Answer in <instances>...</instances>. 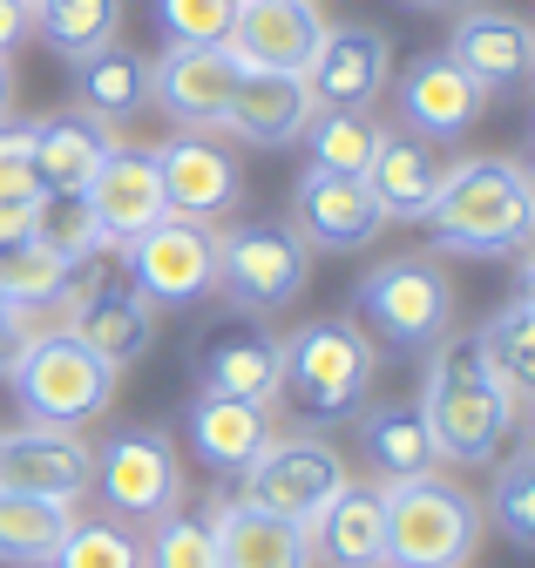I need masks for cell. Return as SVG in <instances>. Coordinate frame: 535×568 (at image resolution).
I'll use <instances>...</instances> for the list:
<instances>
[{
	"instance_id": "1",
	"label": "cell",
	"mask_w": 535,
	"mask_h": 568,
	"mask_svg": "<svg viewBox=\"0 0 535 568\" xmlns=\"http://www.w3.org/2000/svg\"><path fill=\"white\" fill-rule=\"evenodd\" d=\"M427 237L454 257H522L535 237V190L528 170L508 156L447 163L441 196L427 203Z\"/></svg>"
},
{
	"instance_id": "2",
	"label": "cell",
	"mask_w": 535,
	"mask_h": 568,
	"mask_svg": "<svg viewBox=\"0 0 535 568\" xmlns=\"http://www.w3.org/2000/svg\"><path fill=\"white\" fill-rule=\"evenodd\" d=\"M414 399H421V413L434 426L441 460H461V467H488L515 440V426H522L508 393L482 373L475 332H447V338L427 345V373H421Z\"/></svg>"
},
{
	"instance_id": "3",
	"label": "cell",
	"mask_w": 535,
	"mask_h": 568,
	"mask_svg": "<svg viewBox=\"0 0 535 568\" xmlns=\"http://www.w3.org/2000/svg\"><path fill=\"white\" fill-rule=\"evenodd\" d=\"M373 338L346 318V312H332V318H305L299 332L279 338V393L312 419V426H340L353 419L366 399H373Z\"/></svg>"
},
{
	"instance_id": "4",
	"label": "cell",
	"mask_w": 535,
	"mask_h": 568,
	"mask_svg": "<svg viewBox=\"0 0 535 568\" xmlns=\"http://www.w3.org/2000/svg\"><path fill=\"white\" fill-rule=\"evenodd\" d=\"M386 494V568H467L482 541V501L447 474L380 480Z\"/></svg>"
},
{
	"instance_id": "5",
	"label": "cell",
	"mask_w": 535,
	"mask_h": 568,
	"mask_svg": "<svg viewBox=\"0 0 535 568\" xmlns=\"http://www.w3.org/2000/svg\"><path fill=\"white\" fill-rule=\"evenodd\" d=\"M8 386H14V399H21V413L34 426H95L115 406V366H102L69 332L21 338L14 366H8Z\"/></svg>"
},
{
	"instance_id": "6",
	"label": "cell",
	"mask_w": 535,
	"mask_h": 568,
	"mask_svg": "<svg viewBox=\"0 0 535 568\" xmlns=\"http://www.w3.org/2000/svg\"><path fill=\"white\" fill-rule=\"evenodd\" d=\"M305 284H312V251H305V237L292 224L244 217V224L218 231V284H211V292L231 312L272 318V312L305 298Z\"/></svg>"
},
{
	"instance_id": "7",
	"label": "cell",
	"mask_w": 535,
	"mask_h": 568,
	"mask_svg": "<svg viewBox=\"0 0 535 568\" xmlns=\"http://www.w3.org/2000/svg\"><path fill=\"white\" fill-rule=\"evenodd\" d=\"M360 332H380L386 345L427 352L434 338L454 332V284L434 257H386L373 271H360L353 284V312Z\"/></svg>"
},
{
	"instance_id": "8",
	"label": "cell",
	"mask_w": 535,
	"mask_h": 568,
	"mask_svg": "<svg viewBox=\"0 0 535 568\" xmlns=\"http://www.w3.org/2000/svg\"><path fill=\"white\" fill-rule=\"evenodd\" d=\"M89 494H102L109 521H163L170 508H183V467H176V447L163 426H122V434H109L95 447V480Z\"/></svg>"
},
{
	"instance_id": "9",
	"label": "cell",
	"mask_w": 535,
	"mask_h": 568,
	"mask_svg": "<svg viewBox=\"0 0 535 568\" xmlns=\"http://www.w3.org/2000/svg\"><path fill=\"white\" fill-rule=\"evenodd\" d=\"M122 284L143 292L157 312L163 305H196L211 298L218 284V231L211 224H190V217H157L150 231L122 237Z\"/></svg>"
},
{
	"instance_id": "10",
	"label": "cell",
	"mask_w": 535,
	"mask_h": 568,
	"mask_svg": "<svg viewBox=\"0 0 535 568\" xmlns=\"http://www.w3.org/2000/svg\"><path fill=\"white\" fill-rule=\"evenodd\" d=\"M340 480H346V460L332 454L325 440H272L238 474V501L279 515V521L312 528L325 515V501L340 494Z\"/></svg>"
},
{
	"instance_id": "11",
	"label": "cell",
	"mask_w": 535,
	"mask_h": 568,
	"mask_svg": "<svg viewBox=\"0 0 535 568\" xmlns=\"http://www.w3.org/2000/svg\"><path fill=\"white\" fill-rule=\"evenodd\" d=\"M54 332H69L75 345H89L102 366H137L157 345V305L143 292H129L122 277H75L69 298H61Z\"/></svg>"
},
{
	"instance_id": "12",
	"label": "cell",
	"mask_w": 535,
	"mask_h": 568,
	"mask_svg": "<svg viewBox=\"0 0 535 568\" xmlns=\"http://www.w3.org/2000/svg\"><path fill=\"white\" fill-rule=\"evenodd\" d=\"M95 480V440L82 426H14L0 434V487L8 494H41V501L82 508Z\"/></svg>"
},
{
	"instance_id": "13",
	"label": "cell",
	"mask_w": 535,
	"mask_h": 568,
	"mask_svg": "<svg viewBox=\"0 0 535 568\" xmlns=\"http://www.w3.org/2000/svg\"><path fill=\"white\" fill-rule=\"evenodd\" d=\"M157 156V183H163V210L170 217H190V224H218L224 210H238L244 196V163L211 142L204 129H176Z\"/></svg>"
},
{
	"instance_id": "14",
	"label": "cell",
	"mask_w": 535,
	"mask_h": 568,
	"mask_svg": "<svg viewBox=\"0 0 535 568\" xmlns=\"http://www.w3.org/2000/svg\"><path fill=\"white\" fill-rule=\"evenodd\" d=\"M441 54H447L488 102H495V95H522L528 75H535V34H528V21L508 14V8H467V14L454 21V34H447Z\"/></svg>"
},
{
	"instance_id": "15",
	"label": "cell",
	"mask_w": 535,
	"mask_h": 568,
	"mask_svg": "<svg viewBox=\"0 0 535 568\" xmlns=\"http://www.w3.org/2000/svg\"><path fill=\"white\" fill-rule=\"evenodd\" d=\"M393 82V41L380 28H325L312 61H305V95L312 109H373L380 89Z\"/></svg>"
},
{
	"instance_id": "16",
	"label": "cell",
	"mask_w": 535,
	"mask_h": 568,
	"mask_svg": "<svg viewBox=\"0 0 535 568\" xmlns=\"http://www.w3.org/2000/svg\"><path fill=\"white\" fill-rule=\"evenodd\" d=\"M292 231L305 237V251H366L386 231V217H380L366 176L305 170L292 190Z\"/></svg>"
},
{
	"instance_id": "17",
	"label": "cell",
	"mask_w": 535,
	"mask_h": 568,
	"mask_svg": "<svg viewBox=\"0 0 535 568\" xmlns=\"http://www.w3.org/2000/svg\"><path fill=\"white\" fill-rule=\"evenodd\" d=\"M238 54L231 48H163L150 61V102L176 129H224V102L238 89Z\"/></svg>"
},
{
	"instance_id": "18",
	"label": "cell",
	"mask_w": 535,
	"mask_h": 568,
	"mask_svg": "<svg viewBox=\"0 0 535 568\" xmlns=\"http://www.w3.org/2000/svg\"><path fill=\"white\" fill-rule=\"evenodd\" d=\"M319 34H325L319 0H238L224 48L238 54V68H279V75H305Z\"/></svg>"
},
{
	"instance_id": "19",
	"label": "cell",
	"mask_w": 535,
	"mask_h": 568,
	"mask_svg": "<svg viewBox=\"0 0 535 568\" xmlns=\"http://www.w3.org/2000/svg\"><path fill=\"white\" fill-rule=\"evenodd\" d=\"M183 440H190V454L204 460L211 474L238 480L264 447L279 440V426H272V406L238 399V393H204V386H196V399H190V413H183Z\"/></svg>"
},
{
	"instance_id": "20",
	"label": "cell",
	"mask_w": 535,
	"mask_h": 568,
	"mask_svg": "<svg viewBox=\"0 0 535 568\" xmlns=\"http://www.w3.org/2000/svg\"><path fill=\"white\" fill-rule=\"evenodd\" d=\"M360 176H366V190H373L386 224L393 217L414 224V217H427V203L441 196L447 163H441V142H427L414 129H380V142H373V156H366Z\"/></svg>"
},
{
	"instance_id": "21",
	"label": "cell",
	"mask_w": 535,
	"mask_h": 568,
	"mask_svg": "<svg viewBox=\"0 0 535 568\" xmlns=\"http://www.w3.org/2000/svg\"><path fill=\"white\" fill-rule=\"evenodd\" d=\"M393 95H400L407 129L427 135V142H454V135H467V129L488 115V95L467 82L447 54H414L407 68H400V89Z\"/></svg>"
},
{
	"instance_id": "22",
	"label": "cell",
	"mask_w": 535,
	"mask_h": 568,
	"mask_svg": "<svg viewBox=\"0 0 535 568\" xmlns=\"http://www.w3.org/2000/svg\"><path fill=\"white\" fill-rule=\"evenodd\" d=\"M82 203H89L102 244H122V237L150 231L157 217H170V210H163V183H157V156L150 150H122V142L102 156V170L89 176Z\"/></svg>"
},
{
	"instance_id": "23",
	"label": "cell",
	"mask_w": 535,
	"mask_h": 568,
	"mask_svg": "<svg viewBox=\"0 0 535 568\" xmlns=\"http://www.w3.org/2000/svg\"><path fill=\"white\" fill-rule=\"evenodd\" d=\"M312 122V95L305 75H279V68H244L231 102H224V129L251 150H292Z\"/></svg>"
},
{
	"instance_id": "24",
	"label": "cell",
	"mask_w": 535,
	"mask_h": 568,
	"mask_svg": "<svg viewBox=\"0 0 535 568\" xmlns=\"http://www.w3.org/2000/svg\"><path fill=\"white\" fill-rule=\"evenodd\" d=\"M312 561L325 568H386V494L380 480H340V494L325 501V515L305 528Z\"/></svg>"
},
{
	"instance_id": "25",
	"label": "cell",
	"mask_w": 535,
	"mask_h": 568,
	"mask_svg": "<svg viewBox=\"0 0 535 568\" xmlns=\"http://www.w3.org/2000/svg\"><path fill=\"white\" fill-rule=\"evenodd\" d=\"M353 419H360V454L380 480H414V474L441 467V447H434V426H427L421 399H366Z\"/></svg>"
},
{
	"instance_id": "26",
	"label": "cell",
	"mask_w": 535,
	"mask_h": 568,
	"mask_svg": "<svg viewBox=\"0 0 535 568\" xmlns=\"http://www.w3.org/2000/svg\"><path fill=\"white\" fill-rule=\"evenodd\" d=\"M211 535H218V568H312V535L251 501H224L211 515Z\"/></svg>"
},
{
	"instance_id": "27",
	"label": "cell",
	"mask_w": 535,
	"mask_h": 568,
	"mask_svg": "<svg viewBox=\"0 0 535 568\" xmlns=\"http://www.w3.org/2000/svg\"><path fill=\"white\" fill-rule=\"evenodd\" d=\"M34 129V170H41V196H82L89 176L102 170V156L115 150L109 129L95 115H41L28 122Z\"/></svg>"
},
{
	"instance_id": "28",
	"label": "cell",
	"mask_w": 535,
	"mask_h": 568,
	"mask_svg": "<svg viewBox=\"0 0 535 568\" xmlns=\"http://www.w3.org/2000/svg\"><path fill=\"white\" fill-rule=\"evenodd\" d=\"M69 284H75V264L69 257H54L41 237H21L0 251V305H8V318L34 338L48 312H61V298H69Z\"/></svg>"
},
{
	"instance_id": "29",
	"label": "cell",
	"mask_w": 535,
	"mask_h": 568,
	"mask_svg": "<svg viewBox=\"0 0 535 568\" xmlns=\"http://www.w3.org/2000/svg\"><path fill=\"white\" fill-rule=\"evenodd\" d=\"M196 386L272 406L279 399V338L272 332H218V338H204V352H196Z\"/></svg>"
},
{
	"instance_id": "30",
	"label": "cell",
	"mask_w": 535,
	"mask_h": 568,
	"mask_svg": "<svg viewBox=\"0 0 535 568\" xmlns=\"http://www.w3.org/2000/svg\"><path fill=\"white\" fill-rule=\"evenodd\" d=\"M475 352H482V373L508 393V406L528 413V399H535V298L515 292V298L475 332Z\"/></svg>"
},
{
	"instance_id": "31",
	"label": "cell",
	"mask_w": 535,
	"mask_h": 568,
	"mask_svg": "<svg viewBox=\"0 0 535 568\" xmlns=\"http://www.w3.org/2000/svg\"><path fill=\"white\" fill-rule=\"evenodd\" d=\"M75 102L95 122H129L150 109V61L129 48H95L75 61Z\"/></svg>"
},
{
	"instance_id": "32",
	"label": "cell",
	"mask_w": 535,
	"mask_h": 568,
	"mask_svg": "<svg viewBox=\"0 0 535 568\" xmlns=\"http://www.w3.org/2000/svg\"><path fill=\"white\" fill-rule=\"evenodd\" d=\"M28 28L61 61H82L95 48H115V34H122V0H28Z\"/></svg>"
},
{
	"instance_id": "33",
	"label": "cell",
	"mask_w": 535,
	"mask_h": 568,
	"mask_svg": "<svg viewBox=\"0 0 535 568\" xmlns=\"http://www.w3.org/2000/svg\"><path fill=\"white\" fill-rule=\"evenodd\" d=\"M75 508L41 501V494H8L0 487V568H48Z\"/></svg>"
},
{
	"instance_id": "34",
	"label": "cell",
	"mask_w": 535,
	"mask_h": 568,
	"mask_svg": "<svg viewBox=\"0 0 535 568\" xmlns=\"http://www.w3.org/2000/svg\"><path fill=\"white\" fill-rule=\"evenodd\" d=\"M299 142H305L312 170H346V176H360L366 156H373V142H380V122L366 109H312V122H305Z\"/></svg>"
},
{
	"instance_id": "35",
	"label": "cell",
	"mask_w": 535,
	"mask_h": 568,
	"mask_svg": "<svg viewBox=\"0 0 535 568\" xmlns=\"http://www.w3.org/2000/svg\"><path fill=\"white\" fill-rule=\"evenodd\" d=\"M482 521H495V528L508 535V548H528V541H535V447H528V440H515V447L502 454V467H495V480H488Z\"/></svg>"
},
{
	"instance_id": "36",
	"label": "cell",
	"mask_w": 535,
	"mask_h": 568,
	"mask_svg": "<svg viewBox=\"0 0 535 568\" xmlns=\"http://www.w3.org/2000/svg\"><path fill=\"white\" fill-rule=\"evenodd\" d=\"M48 568H143V541L129 535L122 521H102V515L82 521V515H75Z\"/></svg>"
},
{
	"instance_id": "37",
	"label": "cell",
	"mask_w": 535,
	"mask_h": 568,
	"mask_svg": "<svg viewBox=\"0 0 535 568\" xmlns=\"http://www.w3.org/2000/svg\"><path fill=\"white\" fill-rule=\"evenodd\" d=\"M143 568H218V535H211V515H196V508H170L163 521H150Z\"/></svg>"
},
{
	"instance_id": "38",
	"label": "cell",
	"mask_w": 535,
	"mask_h": 568,
	"mask_svg": "<svg viewBox=\"0 0 535 568\" xmlns=\"http://www.w3.org/2000/svg\"><path fill=\"white\" fill-rule=\"evenodd\" d=\"M34 237H41L54 257H69L75 271H82L89 257H102V251H109L82 196H41V203H34Z\"/></svg>"
},
{
	"instance_id": "39",
	"label": "cell",
	"mask_w": 535,
	"mask_h": 568,
	"mask_svg": "<svg viewBox=\"0 0 535 568\" xmlns=\"http://www.w3.org/2000/svg\"><path fill=\"white\" fill-rule=\"evenodd\" d=\"M238 0H157V28L170 48H224Z\"/></svg>"
},
{
	"instance_id": "40",
	"label": "cell",
	"mask_w": 535,
	"mask_h": 568,
	"mask_svg": "<svg viewBox=\"0 0 535 568\" xmlns=\"http://www.w3.org/2000/svg\"><path fill=\"white\" fill-rule=\"evenodd\" d=\"M0 196H41V170H34V129L0 115Z\"/></svg>"
},
{
	"instance_id": "41",
	"label": "cell",
	"mask_w": 535,
	"mask_h": 568,
	"mask_svg": "<svg viewBox=\"0 0 535 568\" xmlns=\"http://www.w3.org/2000/svg\"><path fill=\"white\" fill-rule=\"evenodd\" d=\"M34 203L41 196H0V251L21 244V237H34Z\"/></svg>"
},
{
	"instance_id": "42",
	"label": "cell",
	"mask_w": 535,
	"mask_h": 568,
	"mask_svg": "<svg viewBox=\"0 0 535 568\" xmlns=\"http://www.w3.org/2000/svg\"><path fill=\"white\" fill-rule=\"evenodd\" d=\"M21 34H28V8L21 0H0V54H14Z\"/></svg>"
},
{
	"instance_id": "43",
	"label": "cell",
	"mask_w": 535,
	"mask_h": 568,
	"mask_svg": "<svg viewBox=\"0 0 535 568\" xmlns=\"http://www.w3.org/2000/svg\"><path fill=\"white\" fill-rule=\"evenodd\" d=\"M21 338H28V332H21V325L8 318V305H0V379H8V366H14V352H21Z\"/></svg>"
},
{
	"instance_id": "44",
	"label": "cell",
	"mask_w": 535,
	"mask_h": 568,
	"mask_svg": "<svg viewBox=\"0 0 535 568\" xmlns=\"http://www.w3.org/2000/svg\"><path fill=\"white\" fill-rule=\"evenodd\" d=\"M8 95H14V61L0 54V115H8Z\"/></svg>"
},
{
	"instance_id": "45",
	"label": "cell",
	"mask_w": 535,
	"mask_h": 568,
	"mask_svg": "<svg viewBox=\"0 0 535 568\" xmlns=\"http://www.w3.org/2000/svg\"><path fill=\"white\" fill-rule=\"evenodd\" d=\"M414 14H447V8H461V0H407Z\"/></svg>"
},
{
	"instance_id": "46",
	"label": "cell",
	"mask_w": 535,
	"mask_h": 568,
	"mask_svg": "<svg viewBox=\"0 0 535 568\" xmlns=\"http://www.w3.org/2000/svg\"><path fill=\"white\" fill-rule=\"evenodd\" d=\"M21 8H28V0H21Z\"/></svg>"
}]
</instances>
